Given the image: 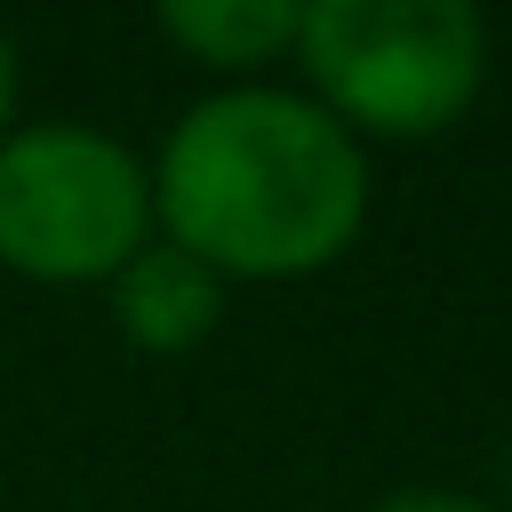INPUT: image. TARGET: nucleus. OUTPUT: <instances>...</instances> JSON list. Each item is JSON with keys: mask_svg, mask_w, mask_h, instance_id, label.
Instances as JSON below:
<instances>
[{"mask_svg": "<svg viewBox=\"0 0 512 512\" xmlns=\"http://www.w3.org/2000/svg\"><path fill=\"white\" fill-rule=\"evenodd\" d=\"M168 240L200 256L216 280L256 272L288 280L328 256L368 216V160L344 120H328L296 88H216L200 96L144 176Z\"/></svg>", "mask_w": 512, "mask_h": 512, "instance_id": "1", "label": "nucleus"}, {"mask_svg": "<svg viewBox=\"0 0 512 512\" xmlns=\"http://www.w3.org/2000/svg\"><path fill=\"white\" fill-rule=\"evenodd\" d=\"M296 56L328 120L376 136L448 128L488 72V24L464 0H304Z\"/></svg>", "mask_w": 512, "mask_h": 512, "instance_id": "2", "label": "nucleus"}, {"mask_svg": "<svg viewBox=\"0 0 512 512\" xmlns=\"http://www.w3.org/2000/svg\"><path fill=\"white\" fill-rule=\"evenodd\" d=\"M152 224L144 160L88 128L40 120L0 136V264L32 280H112Z\"/></svg>", "mask_w": 512, "mask_h": 512, "instance_id": "3", "label": "nucleus"}, {"mask_svg": "<svg viewBox=\"0 0 512 512\" xmlns=\"http://www.w3.org/2000/svg\"><path fill=\"white\" fill-rule=\"evenodd\" d=\"M216 312H224V280H216L200 256H184L176 240L136 248V256L112 272V320H120V336L144 344V352H184V344H200V336L216 328Z\"/></svg>", "mask_w": 512, "mask_h": 512, "instance_id": "4", "label": "nucleus"}, {"mask_svg": "<svg viewBox=\"0 0 512 512\" xmlns=\"http://www.w3.org/2000/svg\"><path fill=\"white\" fill-rule=\"evenodd\" d=\"M296 16H304V0H168L160 32L208 64H264V56L296 48Z\"/></svg>", "mask_w": 512, "mask_h": 512, "instance_id": "5", "label": "nucleus"}, {"mask_svg": "<svg viewBox=\"0 0 512 512\" xmlns=\"http://www.w3.org/2000/svg\"><path fill=\"white\" fill-rule=\"evenodd\" d=\"M376 512H496L488 496H464V488H400V496H384Z\"/></svg>", "mask_w": 512, "mask_h": 512, "instance_id": "6", "label": "nucleus"}, {"mask_svg": "<svg viewBox=\"0 0 512 512\" xmlns=\"http://www.w3.org/2000/svg\"><path fill=\"white\" fill-rule=\"evenodd\" d=\"M8 112H16V40L0 24V136H8Z\"/></svg>", "mask_w": 512, "mask_h": 512, "instance_id": "7", "label": "nucleus"}, {"mask_svg": "<svg viewBox=\"0 0 512 512\" xmlns=\"http://www.w3.org/2000/svg\"><path fill=\"white\" fill-rule=\"evenodd\" d=\"M504 480H512V464H504Z\"/></svg>", "mask_w": 512, "mask_h": 512, "instance_id": "8", "label": "nucleus"}]
</instances>
